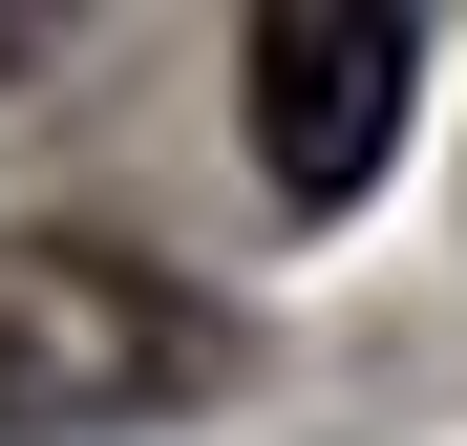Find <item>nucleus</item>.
Segmentation results:
<instances>
[{"instance_id": "nucleus-1", "label": "nucleus", "mask_w": 467, "mask_h": 446, "mask_svg": "<svg viewBox=\"0 0 467 446\" xmlns=\"http://www.w3.org/2000/svg\"><path fill=\"white\" fill-rule=\"evenodd\" d=\"M213 383V319L171 276H128L86 234H0V446H64V425H128V404H171Z\"/></svg>"}, {"instance_id": "nucleus-2", "label": "nucleus", "mask_w": 467, "mask_h": 446, "mask_svg": "<svg viewBox=\"0 0 467 446\" xmlns=\"http://www.w3.org/2000/svg\"><path fill=\"white\" fill-rule=\"evenodd\" d=\"M404 86H425V43L382 22V0H255V43H234V107H255V171H276L297 213L382 192V149H404Z\"/></svg>"}]
</instances>
